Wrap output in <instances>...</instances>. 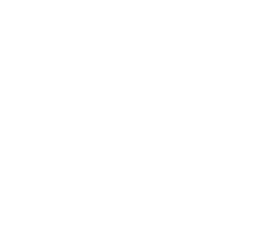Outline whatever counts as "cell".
<instances>
[]
</instances>
